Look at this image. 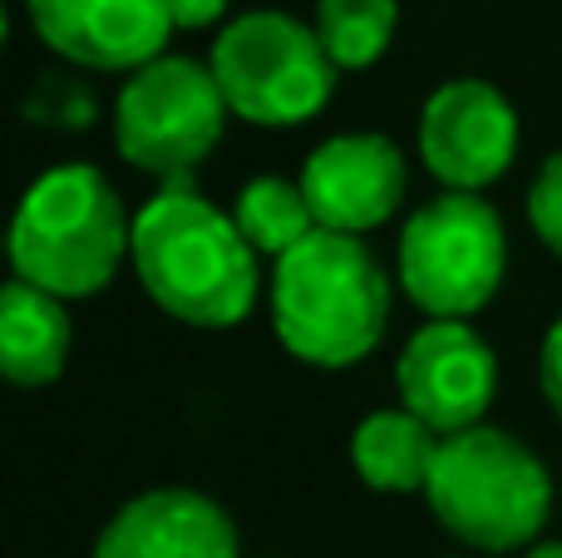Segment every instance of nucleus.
Returning a JSON list of instances; mask_svg holds the SVG:
<instances>
[{"label": "nucleus", "mask_w": 562, "mask_h": 558, "mask_svg": "<svg viewBox=\"0 0 562 558\" xmlns=\"http://www.w3.org/2000/svg\"><path fill=\"white\" fill-rule=\"evenodd\" d=\"M128 263L138 287L173 322L198 332L243 326L262 292L252 243L243 237L237 217L203 198L198 183H164L138 208Z\"/></svg>", "instance_id": "obj_1"}, {"label": "nucleus", "mask_w": 562, "mask_h": 558, "mask_svg": "<svg viewBox=\"0 0 562 558\" xmlns=\"http://www.w3.org/2000/svg\"><path fill=\"white\" fill-rule=\"evenodd\" d=\"M277 342L316 371L360 366L390 326V277L360 237L316 233L272 272Z\"/></svg>", "instance_id": "obj_2"}, {"label": "nucleus", "mask_w": 562, "mask_h": 558, "mask_svg": "<svg viewBox=\"0 0 562 558\" xmlns=\"http://www.w3.org/2000/svg\"><path fill=\"white\" fill-rule=\"evenodd\" d=\"M128 253L134 217L94 164H59L40 174L10 223L15 277L59 302L104 292Z\"/></svg>", "instance_id": "obj_3"}, {"label": "nucleus", "mask_w": 562, "mask_h": 558, "mask_svg": "<svg viewBox=\"0 0 562 558\" xmlns=\"http://www.w3.org/2000/svg\"><path fill=\"white\" fill-rule=\"evenodd\" d=\"M425 500L464 549L514 554L533 549L543 534L553 480L524 440L494 425H474L464 435H445Z\"/></svg>", "instance_id": "obj_4"}, {"label": "nucleus", "mask_w": 562, "mask_h": 558, "mask_svg": "<svg viewBox=\"0 0 562 558\" xmlns=\"http://www.w3.org/2000/svg\"><path fill=\"white\" fill-rule=\"evenodd\" d=\"M227 109L257 129H296L336 94V75L316 25L286 10H243L227 20L207 55Z\"/></svg>", "instance_id": "obj_5"}, {"label": "nucleus", "mask_w": 562, "mask_h": 558, "mask_svg": "<svg viewBox=\"0 0 562 558\" xmlns=\"http://www.w3.org/2000/svg\"><path fill=\"white\" fill-rule=\"evenodd\" d=\"M508 272L504 217L479 193H439L400 233V287L429 322H469Z\"/></svg>", "instance_id": "obj_6"}, {"label": "nucleus", "mask_w": 562, "mask_h": 558, "mask_svg": "<svg viewBox=\"0 0 562 558\" xmlns=\"http://www.w3.org/2000/svg\"><path fill=\"white\" fill-rule=\"evenodd\" d=\"M227 99L213 69L188 55H164L124 79L114 99V144L138 174L164 183H193V168L227 129Z\"/></svg>", "instance_id": "obj_7"}, {"label": "nucleus", "mask_w": 562, "mask_h": 558, "mask_svg": "<svg viewBox=\"0 0 562 558\" xmlns=\"http://www.w3.org/2000/svg\"><path fill=\"white\" fill-rule=\"evenodd\" d=\"M419 158L445 193H479L518 158V109L488 79H449L419 109Z\"/></svg>", "instance_id": "obj_8"}, {"label": "nucleus", "mask_w": 562, "mask_h": 558, "mask_svg": "<svg viewBox=\"0 0 562 558\" xmlns=\"http://www.w3.org/2000/svg\"><path fill=\"white\" fill-rule=\"evenodd\" d=\"M395 386L409 415L435 435H464L484 425L498 391L494 346L469 322H425L395 361Z\"/></svg>", "instance_id": "obj_9"}, {"label": "nucleus", "mask_w": 562, "mask_h": 558, "mask_svg": "<svg viewBox=\"0 0 562 558\" xmlns=\"http://www.w3.org/2000/svg\"><path fill=\"white\" fill-rule=\"evenodd\" d=\"M25 20L59 59L94 75H138L173 35L168 0H25Z\"/></svg>", "instance_id": "obj_10"}, {"label": "nucleus", "mask_w": 562, "mask_h": 558, "mask_svg": "<svg viewBox=\"0 0 562 558\" xmlns=\"http://www.w3.org/2000/svg\"><path fill=\"white\" fill-rule=\"evenodd\" d=\"M296 183L316 213V227L360 237L385 227L405 203V154L385 134H336L311 148Z\"/></svg>", "instance_id": "obj_11"}, {"label": "nucleus", "mask_w": 562, "mask_h": 558, "mask_svg": "<svg viewBox=\"0 0 562 558\" xmlns=\"http://www.w3.org/2000/svg\"><path fill=\"white\" fill-rule=\"evenodd\" d=\"M94 558H243V539L207 494L148 490L104 524Z\"/></svg>", "instance_id": "obj_12"}, {"label": "nucleus", "mask_w": 562, "mask_h": 558, "mask_svg": "<svg viewBox=\"0 0 562 558\" xmlns=\"http://www.w3.org/2000/svg\"><path fill=\"white\" fill-rule=\"evenodd\" d=\"M69 346H75V322L65 302L30 282H10L0 292V371L15 386H49L65 376Z\"/></svg>", "instance_id": "obj_13"}, {"label": "nucleus", "mask_w": 562, "mask_h": 558, "mask_svg": "<svg viewBox=\"0 0 562 558\" xmlns=\"http://www.w3.org/2000/svg\"><path fill=\"white\" fill-rule=\"evenodd\" d=\"M439 445H445V435H435L405 405L400 411H370L350 435V465L380 494H425Z\"/></svg>", "instance_id": "obj_14"}, {"label": "nucleus", "mask_w": 562, "mask_h": 558, "mask_svg": "<svg viewBox=\"0 0 562 558\" xmlns=\"http://www.w3.org/2000/svg\"><path fill=\"white\" fill-rule=\"evenodd\" d=\"M233 217H237V227H243V237L252 243V253L272 257V263H281L286 253H296V247L316 233V213H311L301 183L277 178V174L252 178V183L237 193Z\"/></svg>", "instance_id": "obj_15"}, {"label": "nucleus", "mask_w": 562, "mask_h": 558, "mask_svg": "<svg viewBox=\"0 0 562 558\" xmlns=\"http://www.w3.org/2000/svg\"><path fill=\"white\" fill-rule=\"evenodd\" d=\"M400 30V0H316V35L336 69H370Z\"/></svg>", "instance_id": "obj_16"}, {"label": "nucleus", "mask_w": 562, "mask_h": 558, "mask_svg": "<svg viewBox=\"0 0 562 558\" xmlns=\"http://www.w3.org/2000/svg\"><path fill=\"white\" fill-rule=\"evenodd\" d=\"M25 114L35 124H55V129H89L94 119V94L69 75H40V85L30 89Z\"/></svg>", "instance_id": "obj_17"}, {"label": "nucleus", "mask_w": 562, "mask_h": 558, "mask_svg": "<svg viewBox=\"0 0 562 558\" xmlns=\"http://www.w3.org/2000/svg\"><path fill=\"white\" fill-rule=\"evenodd\" d=\"M528 223H533L538 243L562 257V148L538 168L533 188H528Z\"/></svg>", "instance_id": "obj_18"}, {"label": "nucleus", "mask_w": 562, "mask_h": 558, "mask_svg": "<svg viewBox=\"0 0 562 558\" xmlns=\"http://www.w3.org/2000/svg\"><path fill=\"white\" fill-rule=\"evenodd\" d=\"M538 386H543V401L553 405V415L562 421V316L548 326L543 351H538Z\"/></svg>", "instance_id": "obj_19"}, {"label": "nucleus", "mask_w": 562, "mask_h": 558, "mask_svg": "<svg viewBox=\"0 0 562 558\" xmlns=\"http://www.w3.org/2000/svg\"><path fill=\"white\" fill-rule=\"evenodd\" d=\"M173 30H207L217 20H227V0H168Z\"/></svg>", "instance_id": "obj_20"}, {"label": "nucleus", "mask_w": 562, "mask_h": 558, "mask_svg": "<svg viewBox=\"0 0 562 558\" xmlns=\"http://www.w3.org/2000/svg\"><path fill=\"white\" fill-rule=\"evenodd\" d=\"M528 558H562V544L558 539H543V544H533V549H528Z\"/></svg>", "instance_id": "obj_21"}]
</instances>
